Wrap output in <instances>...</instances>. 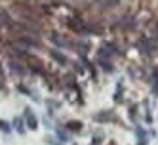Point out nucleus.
Returning <instances> with one entry per match:
<instances>
[{"label":"nucleus","instance_id":"1","mask_svg":"<svg viewBox=\"0 0 158 145\" xmlns=\"http://www.w3.org/2000/svg\"><path fill=\"white\" fill-rule=\"evenodd\" d=\"M27 120H29V126H31V128H36V118H35V115L27 113Z\"/></svg>","mask_w":158,"mask_h":145},{"label":"nucleus","instance_id":"2","mask_svg":"<svg viewBox=\"0 0 158 145\" xmlns=\"http://www.w3.org/2000/svg\"><path fill=\"white\" fill-rule=\"evenodd\" d=\"M0 128H2L4 132H10V128H8V124H6L4 120H0Z\"/></svg>","mask_w":158,"mask_h":145},{"label":"nucleus","instance_id":"3","mask_svg":"<svg viewBox=\"0 0 158 145\" xmlns=\"http://www.w3.org/2000/svg\"><path fill=\"white\" fill-rule=\"evenodd\" d=\"M15 126H17V130H19V132H23V128H21V120H17V122H15Z\"/></svg>","mask_w":158,"mask_h":145}]
</instances>
